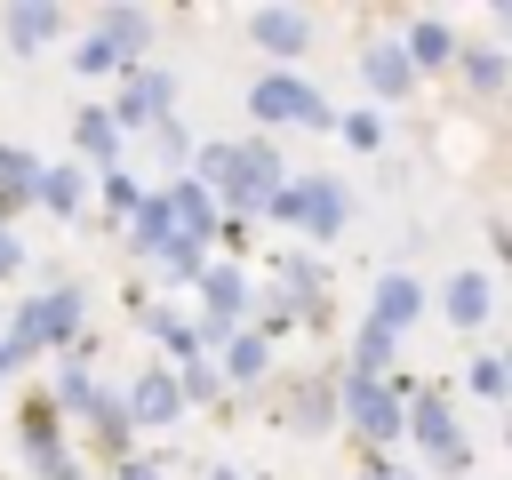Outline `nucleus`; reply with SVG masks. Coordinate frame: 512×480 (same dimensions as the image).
<instances>
[{"mask_svg":"<svg viewBox=\"0 0 512 480\" xmlns=\"http://www.w3.org/2000/svg\"><path fill=\"white\" fill-rule=\"evenodd\" d=\"M256 120H296V128H320V120H328V104H320V88H304V80L272 72V80H256Z\"/></svg>","mask_w":512,"mask_h":480,"instance_id":"nucleus-4","label":"nucleus"},{"mask_svg":"<svg viewBox=\"0 0 512 480\" xmlns=\"http://www.w3.org/2000/svg\"><path fill=\"white\" fill-rule=\"evenodd\" d=\"M80 328V288H48V296H32L24 304V320H16V336H8V352L24 360V352H40V344H56V336H72Z\"/></svg>","mask_w":512,"mask_h":480,"instance_id":"nucleus-3","label":"nucleus"},{"mask_svg":"<svg viewBox=\"0 0 512 480\" xmlns=\"http://www.w3.org/2000/svg\"><path fill=\"white\" fill-rule=\"evenodd\" d=\"M400 56H408V72H440V64H456V40L424 16V24H408V48Z\"/></svg>","mask_w":512,"mask_h":480,"instance_id":"nucleus-13","label":"nucleus"},{"mask_svg":"<svg viewBox=\"0 0 512 480\" xmlns=\"http://www.w3.org/2000/svg\"><path fill=\"white\" fill-rule=\"evenodd\" d=\"M128 216H136V240H144V248H160V240H168V216H160V200H136Z\"/></svg>","mask_w":512,"mask_h":480,"instance_id":"nucleus-23","label":"nucleus"},{"mask_svg":"<svg viewBox=\"0 0 512 480\" xmlns=\"http://www.w3.org/2000/svg\"><path fill=\"white\" fill-rule=\"evenodd\" d=\"M56 24H64L56 8H8V40H16L24 56H32V48H48V40H56Z\"/></svg>","mask_w":512,"mask_h":480,"instance_id":"nucleus-16","label":"nucleus"},{"mask_svg":"<svg viewBox=\"0 0 512 480\" xmlns=\"http://www.w3.org/2000/svg\"><path fill=\"white\" fill-rule=\"evenodd\" d=\"M256 376H264V344L240 336V344H232V384H256Z\"/></svg>","mask_w":512,"mask_h":480,"instance_id":"nucleus-24","label":"nucleus"},{"mask_svg":"<svg viewBox=\"0 0 512 480\" xmlns=\"http://www.w3.org/2000/svg\"><path fill=\"white\" fill-rule=\"evenodd\" d=\"M272 208H280L288 224H304V232H336V224H344V184H336V176H296V184L272 192Z\"/></svg>","mask_w":512,"mask_h":480,"instance_id":"nucleus-2","label":"nucleus"},{"mask_svg":"<svg viewBox=\"0 0 512 480\" xmlns=\"http://www.w3.org/2000/svg\"><path fill=\"white\" fill-rule=\"evenodd\" d=\"M200 288H208V304H216V320H232V312H240V272H208Z\"/></svg>","mask_w":512,"mask_h":480,"instance_id":"nucleus-22","label":"nucleus"},{"mask_svg":"<svg viewBox=\"0 0 512 480\" xmlns=\"http://www.w3.org/2000/svg\"><path fill=\"white\" fill-rule=\"evenodd\" d=\"M120 480H160V472L152 464H120Z\"/></svg>","mask_w":512,"mask_h":480,"instance_id":"nucleus-30","label":"nucleus"},{"mask_svg":"<svg viewBox=\"0 0 512 480\" xmlns=\"http://www.w3.org/2000/svg\"><path fill=\"white\" fill-rule=\"evenodd\" d=\"M488 304H496L488 272H456V280H448V320H456V328H480V320H488Z\"/></svg>","mask_w":512,"mask_h":480,"instance_id":"nucleus-12","label":"nucleus"},{"mask_svg":"<svg viewBox=\"0 0 512 480\" xmlns=\"http://www.w3.org/2000/svg\"><path fill=\"white\" fill-rule=\"evenodd\" d=\"M368 480H408V472H384V464H376V472H368Z\"/></svg>","mask_w":512,"mask_h":480,"instance_id":"nucleus-31","label":"nucleus"},{"mask_svg":"<svg viewBox=\"0 0 512 480\" xmlns=\"http://www.w3.org/2000/svg\"><path fill=\"white\" fill-rule=\"evenodd\" d=\"M408 320H416V280H408V272H384V288H376V320H368V328L400 336Z\"/></svg>","mask_w":512,"mask_h":480,"instance_id":"nucleus-11","label":"nucleus"},{"mask_svg":"<svg viewBox=\"0 0 512 480\" xmlns=\"http://www.w3.org/2000/svg\"><path fill=\"white\" fill-rule=\"evenodd\" d=\"M104 200H112V208H120V216H128V208H136V200H144V192H136V184H128V168H112V176H104Z\"/></svg>","mask_w":512,"mask_h":480,"instance_id":"nucleus-26","label":"nucleus"},{"mask_svg":"<svg viewBox=\"0 0 512 480\" xmlns=\"http://www.w3.org/2000/svg\"><path fill=\"white\" fill-rule=\"evenodd\" d=\"M144 32H152V16H144V8H104V16H96V40H104L120 64L144 48Z\"/></svg>","mask_w":512,"mask_h":480,"instance_id":"nucleus-10","label":"nucleus"},{"mask_svg":"<svg viewBox=\"0 0 512 480\" xmlns=\"http://www.w3.org/2000/svg\"><path fill=\"white\" fill-rule=\"evenodd\" d=\"M216 480H240V472H216Z\"/></svg>","mask_w":512,"mask_h":480,"instance_id":"nucleus-33","label":"nucleus"},{"mask_svg":"<svg viewBox=\"0 0 512 480\" xmlns=\"http://www.w3.org/2000/svg\"><path fill=\"white\" fill-rule=\"evenodd\" d=\"M40 472H48V480H80V464H64V456H56V464H40Z\"/></svg>","mask_w":512,"mask_h":480,"instance_id":"nucleus-29","label":"nucleus"},{"mask_svg":"<svg viewBox=\"0 0 512 480\" xmlns=\"http://www.w3.org/2000/svg\"><path fill=\"white\" fill-rule=\"evenodd\" d=\"M248 32H256V48L296 56V48L312 40V16H304V8H256V16H248Z\"/></svg>","mask_w":512,"mask_h":480,"instance_id":"nucleus-8","label":"nucleus"},{"mask_svg":"<svg viewBox=\"0 0 512 480\" xmlns=\"http://www.w3.org/2000/svg\"><path fill=\"white\" fill-rule=\"evenodd\" d=\"M112 144H120V128H112V112H80V152H96V160H104Z\"/></svg>","mask_w":512,"mask_h":480,"instance_id":"nucleus-19","label":"nucleus"},{"mask_svg":"<svg viewBox=\"0 0 512 480\" xmlns=\"http://www.w3.org/2000/svg\"><path fill=\"white\" fill-rule=\"evenodd\" d=\"M16 264H24V248H16V232H8V224H0V280H8V272H16Z\"/></svg>","mask_w":512,"mask_h":480,"instance_id":"nucleus-28","label":"nucleus"},{"mask_svg":"<svg viewBox=\"0 0 512 480\" xmlns=\"http://www.w3.org/2000/svg\"><path fill=\"white\" fill-rule=\"evenodd\" d=\"M472 392H480V400H504V360H496V352L472 368Z\"/></svg>","mask_w":512,"mask_h":480,"instance_id":"nucleus-25","label":"nucleus"},{"mask_svg":"<svg viewBox=\"0 0 512 480\" xmlns=\"http://www.w3.org/2000/svg\"><path fill=\"white\" fill-rule=\"evenodd\" d=\"M344 136H352V144H360V152H376V144H384V128H376V120H368V112H352V120H344Z\"/></svg>","mask_w":512,"mask_h":480,"instance_id":"nucleus-27","label":"nucleus"},{"mask_svg":"<svg viewBox=\"0 0 512 480\" xmlns=\"http://www.w3.org/2000/svg\"><path fill=\"white\" fill-rule=\"evenodd\" d=\"M176 408H184L176 376H136V384H128V400H120V424H168Z\"/></svg>","mask_w":512,"mask_h":480,"instance_id":"nucleus-7","label":"nucleus"},{"mask_svg":"<svg viewBox=\"0 0 512 480\" xmlns=\"http://www.w3.org/2000/svg\"><path fill=\"white\" fill-rule=\"evenodd\" d=\"M24 192H32V160H24V152H0V208L24 200Z\"/></svg>","mask_w":512,"mask_h":480,"instance_id":"nucleus-21","label":"nucleus"},{"mask_svg":"<svg viewBox=\"0 0 512 480\" xmlns=\"http://www.w3.org/2000/svg\"><path fill=\"white\" fill-rule=\"evenodd\" d=\"M456 64H464V80H472V88H488V96L504 88V56H496L488 40H472V48H456Z\"/></svg>","mask_w":512,"mask_h":480,"instance_id":"nucleus-17","label":"nucleus"},{"mask_svg":"<svg viewBox=\"0 0 512 480\" xmlns=\"http://www.w3.org/2000/svg\"><path fill=\"white\" fill-rule=\"evenodd\" d=\"M344 408H352L360 440H392V432H400V400H392V384H368V376H352V384H344Z\"/></svg>","mask_w":512,"mask_h":480,"instance_id":"nucleus-6","label":"nucleus"},{"mask_svg":"<svg viewBox=\"0 0 512 480\" xmlns=\"http://www.w3.org/2000/svg\"><path fill=\"white\" fill-rule=\"evenodd\" d=\"M288 408H296V424H328V408H336V392H328V384L312 376V384H296V400H288Z\"/></svg>","mask_w":512,"mask_h":480,"instance_id":"nucleus-18","label":"nucleus"},{"mask_svg":"<svg viewBox=\"0 0 512 480\" xmlns=\"http://www.w3.org/2000/svg\"><path fill=\"white\" fill-rule=\"evenodd\" d=\"M32 200L56 208V216H72L80 208V168H32Z\"/></svg>","mask_w":512,"mask_h":480,"instance_id":"nucleus-15","label":"nucleus"},{"mask_svg":"<svg viewBox=\"0 0 512 480\" xmlns=\"http://www.w3.org/2000/svg\"><path fill=\"white\" fill-rule=\"evenodd\" d=\"M168 96H176V88H168V72H136V80L120 88V112H112V128H120V120H128V128L160 120V112H168Z\"/></svg>","mask_w":512,"mask_h":480,"instance_id":"nucleus-9","label":"nucleus"},{"mask_svg":"<svg viewBox=\"0 0 512 480\" xmlns=\"http://www.w3.org/2000/svg\"><path fill=\"white\" fill-rule=\"evenodd\" d=\"M360 72H368V88H376V96H408V80H416V72H408V56H400L392 40H376V48L360 56Z\"/></svg>","mask_w":512,"mask_h":480,"instance_id":"nucleus-14","label":"nucleus"},{"mask_svg":"<svg viewBox=\"0 0 512 480\" xmlns=\"http://www.w3.org/2000/svg\"><path fill=\"white\" fill-rule=\"evenodd\" d=\"M56 400H64V408H80V416H88V408H96V400H104V392H96V384H88V368H64V376H56Z\"/></svg>","mask_w":512,"mask_h":480,"instance_id":"nucleus-20","label":"nucleus"},{"mask_svg":"<svg viewBox=\"0 0 512 480\" xmlns=\"http://www.w3.org/2000/svg\"><path fill=\"white\" fill-rule=\"evenodd\" d=\"M8 368H16V352H8V344H0V376H8Z\"/></svg>","mask_w":512,"mask_h":480,"instance_id":"nucleus-32","label":"nucleus"},{"mask_svg":"<svg viewBox=\"0 0 512 480\" xmlns=\"http://www.w3.org/2000/svg\"><path fill=\"white\" fill-rule=\"evenodd\" d=\"M400 424H408V432H416L440 464H464V424H456V408H448L440 392H416V408H408Z\"/></svg>","mask_w":512,"mask_h":480,"instance_id":"nucleus-5","label":"nucleus"},{"mask_svg":"<svg viewBox=\"0 0 512 480\" xmlns=\"http://www.w3.org/2000/svg\"><path fill=\"white\" fill-rule=\"evenodd\" d=\"M200 176H208L232 208H272V192L288 184L272 144H216V152H200Z\"/></svg>","mask_w":512,"mask_h":480,"instance_id":"nucleus-1","label":"nucleus"}]
</instances>
